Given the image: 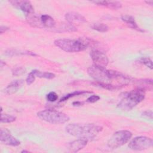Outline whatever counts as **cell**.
<instances>
[{
	"label": "cell",
	"mask_w": 153,
	"mask_h": 153,
	"mask_svg": "<svg viewBox=\"0 0 153 153\" xmlns=\"http://www.w3.org/2000/svg\"><path fill=\"white\" fill-rule=\"evenodd\" d=\"M87 73L95 81L111 84H112V81H116L121 86L127 85L131 79V77L126 76L118 71L108 70L105 68L97 66L94 65L88 67Z\"/></svg>",
	"instance_id": "obj_1"
},
{
	"label": "cell",
	"mask_w": 153,
	"mask_h": 153,
	"mask_svg": "<svg viewBox=\"0 0 153 153\" xmlns=\"http://www.w3.org/2000/svg\"><path fill=\"white\" fill-rule=\"evenodd\" d=\"M65 130L72 136L88 140L95 137L102 131L103 127L94 124L71 123L66 126Z\"/></svg>",
	"instance_id": "obj_2"
},
{
	"label": "cell",
	"mask_w": 153,
	"mask_h": 153,
	"mask_svg": "<svg viewBox=\"0 0 153 153\" xmlns=\"http://www.w3.org/2000/svg\"><path fill=\"white\" fill-rule=\"evenodd\" d=\"M145 96V90L137 88L124 94L117 104V108L123 111H128L140 103Z\"/></svg>",
	"instance_id": "obj_3"
},
{
	"label": "cell",
	"mask_w": 153,
	"mask_h": 153,
	"mask_svg": "<svg viewBox=\"0 0 153 153\" xmlns=\"http://www.w3.org/2000/svg\"><path fill=\"white\" fill-rule=\"evenodd\" d=\"M37 116L42 121L50 124H64L69 120V117L65 113L54 109H45L37 113Z\"/></svg>",
	"instance_id": "obj_4"
},
{
	"label": "cell",
	"mask_w": 153,
	"mask_h": 153,
	"mask_svg": "<svg viewBox=\"0 0 153 153\" xmlns=\"http://www.w3.org/2000/svg\"><path fill=\"white\" fill-rule=\"evenodd\" d=\"M54 45L66 52H79L87 48V47L79 39H58L54 42Z\"/></svg>",
	"instance_id": "obj_5"
},
{
	"label": "cell",
	"mask_w": 153,
	"mask_h": 153,
	"mask_svg": "<svg viewBox=\"0 0 153 153\" xmlns=\"http://www.w3.org/2000/svg\"><path fill=\"white\" fill-rule=\"evenodd\" d=\"M132 137V133L128 130H121L115 132L108 141V146L117 149L127 143Z\"/></svg>",
	"instance_id": "obj_6"
},
{
	"label": "cell",
	"mask_w": 153,
	"mask_h": 153,
	"mask_svg": "<svg viewBox=\"0 0 153 153\" xmlns=\"http://www.w3.org/2000/svg\"><path fill=\"white\" fill-rule=\"evenodd\" d=\"M153 145L152 139L146 136H137L128 143V148L133 151H142L151 148Z\"/></svg>",
	"instance_id": "obj_7"
},
{
	"label": "cell",
	"mask_w": 153,
	"mask_h": 153,
	"mask_svg": "<svg viewBox=\"0 0 153 153\" xmlns=\"http://www.w3.org/2000/svg\"><path fill=\"white\" fill-rule=\"evenodd\" d=\"M90 57L94 65L106 68L108 65L109 60L104 51L98 50H92L90 52Z\"/></svg>",
	"instance_id": "obj_8"
},
{
	"label": "cell",
	"mask_w": 153,
	"mask_h": 153,
	"mask_svg": "<svg viewBox=\"0 0 153 153\" xmlns=\"http://www.w3.org/2000/svg\"><path fill=\"white\" fill-rule=\"evenodd\" d=\"M0 140L4 145L16 146L20 144V142L14 137L7 128H1Z\"/></svg>",
	"instance_id": "obj_9"
},
{
	"label": "cell",
	"mask_w": 153,
	"mask_h": 153,
	"mask_svg": "<svg viewBox=\"0 0 153 153\" xmlns=\"http://www.w3.org/2000/svg\"><path fill=\"white\" fill-rule=\"evenodd\" d=\"M13 7L22 11L25 16L35 13L33 7L30 1H10Z\"/></svg>",
	"instance_id": "obj_10"
},
{
	"label": "cell",
	"mask_w": 153,
	"mask_h": 153,
	"mask_svg": "<svg viewBox=\"0 0 153 153\" xmlns=\"http://www.w3.org/2000/svg\"><path fill=\"white\" fill-rule=\"evenodd\" d=\"M88 140L84 138H78L76 140L72 141L68 145V149L70 152H76L83 149L87 144Z\"/></svg>",
	"instance_id": "obj_11"
},
{
	"label": "cell",
	"mask_w": 153,
	"mask_h": 153,
	"mask_svg": "<svg viewBox=\"0 0 153 153\" xmlns=\"http://www.w3.org/2000/svg\"><path fill=\"white\" fill-rule=\"evenodd\" d=\"M24 81L22 79H17L10 82L4 90L5 94L11 95L16 93L23 85Z\"/></svg>",
	"instance_id": "obj_12"
},
{
	"label": "cell",
	"mask_w": 153,
	"mask_h": 153,
	"mask_svg": "<svg viewBox=\"0 0 153 153\" xmlns=\"http://www.w3.org/2000/svg\"><path fill=\"white\" fill-rule=\"evenodd\" d=\"M65 17L67 22L71 24H73L75 22H85L86 19L81 14L76 12H69L67 13Z\"/></svg>",
	"instance_id": "obj_13"
},
{
	"label": "cell",
	"mask_w": 153,
	"mask_h": 153,
	"mask_svg": "<svg viewBox=\"0 0 153 153\" xmlns=\"http://www.w3.org/2000/svg\"><path fill=\"white\" fill-rule=\"evenodd\" d=\"M92 2L102 7H105L112 10H117L122 7V4L119 1H94Z\"/></svg>",
	"instance_id": "obj_14"
},
{
	"label": "cell",
	"mask_w": 153,
	"mask_h": 153,
	"mask_svg": "<svg viewBox=\"0 0 153 153\" xmlns=\"http://www.w3.org/2000/svg\"><path fill=\"white\" fill-rule=\"evenodd\" d=\"M41 22L42 26V28L53 29L56 26V22L50 16L47 14L40 15Z\"/></svg>",
	"instance_id": "obj_15"
},
{
	"label": "cell",
	"mask_w": 153,
	"mask_h": 153,
	"mask_svg": "<svg viewBox=\"0 0 153 153\" xmlns=\"http://www.w3.org/2000/svg\"><path fill=\"white\" fill-rule=\"evenodd\" d=\"M121 20L124 22L126 23L132 29H136L138 31L143 32V30L137 26V23L136 22L135 19L133 16L129 15H123L121 16Z\"/></svg>",
	"instance_id": "obj_16"
},
{
	"label": "cell",
	"mask_w": 153,
	"mask_h": 153,
	"mask_svg": "<svg viewBox=\"0 0 153 153\" xmlns=\"http://www.w3.org/2000/svg\"><path fill=\"white\" fill-rule=\"evenodd\" d=\"M54 29H56V32H75L76 30V28L68 22L61 24L59 27Z\"/></svg>",
	"instance_id": "obj_17"
},
{
	"label": "cell",
	"mask_w": 153,
	"mask_h": 153,
	"mask_svg": "<svg viewBox=\"0 0 153 153\" xmlns=\"http://www.w3.org/2000/svg\"><path fill=\"white\" fill-rule=\"evenodd\" d=\"M33 73L35 74L36 76H38L39 78H46V79H53L55 77V75L51 72H42L38 70H33L32 71Z\"/></svg>",
	"instance_id": "obj_18"
},
{
	"label": "cell",
	"mask_w": 153,
	"mask_h": 153,
	"mask_svg": "<svg viewBox=\"0 0 153 153\" xmlns=\"http://www.w3.org/2000/svg\"><path fill=\"white\" fill-rule=\"evenodd\" d=\"M91 27L93 30H97L100 32H106L109 29V27L106 25H105L104 23H93L91 26Z\"/></svg>",
	"instance_id": "obj_19"
},
{
	"label": "cell",
	"mask_w": 153,
	"mask_h": 153,
	"mask_svg": "<svg viewBox=\"0 0 153 153\" xmlns=\"http://www.w3.org/2000/svg\"><path fill=\"white\" fill-rule=\"evenodd\" d=\"M92 93L91 91H84V90H82V91H75L71 93H69V94H68L65 96H64L63 97H62L60 100V102H63V101H66L68 99H69V98L71 97H74L75 96H78V95H81V94H85V93Z\"/></svg>",
	"instance_id": "obj_20"
},
{
	"label": "cell",
	"mask_w": 153,
	"mask_h": 153,
	"mask_svg": "<svg viewBox=\"0 0 153 153\" xmlns=\"http://www.w3.org/2000/svg\"><path fill=\"white\" fill-rule=\"evenodd\" d=\"M16 120V117L7 114H2L1 115V122L4 123H10L14 122Z\"/></svg>",
	"instance_id": "obj_21"
},
{
	"label": "cell",
	"mask_w": 153,
	"mask_h": 153,
	"mask_svg": "<svg viewBox=\"0 0 153 153\" xmlns=\"http://www.w3.org/2000/svg\"><path fill=\"white\" fill-rule=\"evenodd\" d=\"M6 54L8 56H14V55H19V54H27V55H32V56H36L35 54H34L32 52L30 51H17V50H8L6 52Z\"/></svg>",
	"instance_id": "obj_22"
},
{
	"label": "cell",
	"mask_w": 153,
	"mask_h": 153,
	"mask_svg": "<svg viewBox=\"0 0 153 153\" xmlns=\"http://www.w3.org/2000/svg\"><path fill=\"white\" fill-rule=\"evenodd\" d=\"M139 61L140 62V63L145 65L149 69H152V62L151 60V59H149V57H140L139 59Z\"/></svg>",
	"instance_id": "obj_23"
},
{
	"label": "cell",
	"mask_w": 153,
	"mask_h": 153,
	"mask_svg": "<svg viewBox=\"0 0 153 153\" xmlns=\"http://www.w3.org/2000/svg\"><path fill=\"white\" fill-rule=\"evenodd\" d=\"M26 72V69L22 66L14 68L12 70V74L14 76H20Z\"/></svg>",
	"instance_id": "obj_24"
},
{
	"label": "cell",
	"mask_w": 153,
	"mask_h": 153,
	"mask_svg": "<svg viewBox=\"0 0 153 153\" xmlns=\"http://www.w3.org/2000/svg\"><path fill=\"white\" fill-rule=\"evenodd\" d=\"M47 99L50 102H54L58 99V95L54 91H51L47 95Z\"/></svg>",
	"instance_id": "obj_25"
},
{
	"label": "cell",
	"mask_w": 153,
	"mask_h": 153,
	"mask_svg": "<svg viewBox=\"0 0 153 153\" xmlns=\"http://www.w3.org/2000/svg\"><path fill=\"white\" fill-rule=\"evenodd\" d=\"M35 77H36V76H35V74L33 73V72H32V71L30 72L28 74V75H27V78H26V84H27V85H30V84H32L34 82V81H35Z\"/></svg>",
	"instance_id": "obj_26"
},
{
	"label": "cell",
	"mask_w": 153,
	"mask_h": 153,
	"mask_svg": "<svg viewBox=\"0 0 153 153\" xmlns=\"http://www.w3.org/2000/svg\"><path fill=\"white\" fill-rule=\"evenodd\" d=\"M100 99V97L98 95H91L87 98L86 102L88 103H94Z\"/></svg>",
	"instance_id": "obj_27"
},
{
	"label": "cell",
	"mask_w": 153,
	"mask_h": 153,
	"mask_svg": "<svg viewBox=\"0 0 153 153\" xmlns=\"http://www.w3.org/2000/svg\"><path fill=\"white\" fill-rule=\"evenodd\" d=\"M142 116L146 117L148 118H150L151 120L152 119V111H144L143 112H142Z\"/></svg>",
	"instance_id": "obj_28"
},
{
	"label": "cell",
	"mask_w": 153,
	"mask_h": 153,
	"mask_svg": "<svg viewBox=\"0 0 153 153\" xmlns=\"http://www.w3.org/2000/svg\"><path fill=\"white\" fill-rule=\"evenodd\" d=\"M8 29H9V27H8L7 26H1V28H0V33L2 34Z\"/></svg>",
	"instance_id": "obj_29"
},
{
	"label": "cell",
	"mask_w": 153,
	"mask_h": 153,
	"mask_svg": "<svg viewBox=\"0 0 153 153\" xmlns=\"http://www.w3.org/2000/svg\"><path fill=\"white\" fill-rule=\"evenodd\" d=\"M83 104H84V102H74L72 103L73 106H81V105H82Z\"/></svg>",
	"instance_id": "obj_30"
},
{
	"label": "cell",
	"mask_w": 153,
	"mask_h": 153,
	"mask_svg": "<svg viewBox=\"0 0 153 153\" xmlns=\"http://www.w3.org/2000/svg\"><path fill=\"white\" fill-rule=\"evenodd\" d=\"M145 2L146 4H148V5H152L153 4V1H145Z\"/></svg>",
	"instance_id": "obj_31"
},
{
	"label": "cell",
	"mask_w": 153,
	"mask_h": 153,
	"mask_svg": "<svg viewBox=\"0 0 153 153\" xmlns=\"http://www.w3.org/2000/svg\"><path fill=\"white\" fill-rule=\"evenodd\" d=\"M29 151H25V150H23V151H22V152H28Z\"/></svg>",
	"instance_id": "obj_32"
}]
</instances>
